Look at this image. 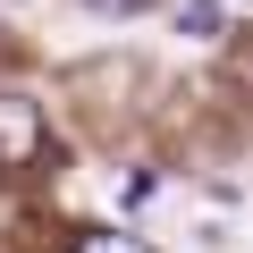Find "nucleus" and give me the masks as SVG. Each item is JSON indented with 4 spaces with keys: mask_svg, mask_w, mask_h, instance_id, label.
Listing matches in <instances>:
<instances>
[{
    "mask_svg": "<svg viewBox=\"0 0 253 253\" xmlns=\"http://www.w3.org/2000/svg\"><path fill=\"white\" fill-rule=\"evenodd\" d=\"M34 144H42V118H34V101L0 93V161H26Z\"/></svg>",
    "mask_w": 253,
    "mask_h": 253,
    "instance_id": "nucleus-1",
    "label": "nucleus"
},
{
    "mask_svg": "<svg viewBox=\"0 0 253 253\" xmlns=\"http://www.w3.org/2000/svg\"><path fill=\"white\" fill-rule=\"evenodd\" d=\"M177 34H219V0H177Z\"/></svg>",
    "mask_w": 253,
    "mask_h": 253,
    "instance_id": "nucleus-2",
    "label": "nucleus"
},
{
    "mask_svg": "<svg viewBox=\"0 0 253 253\" xmlns=\"http://www.w3.org/2000/svg\"><path fill=\"white\" fill-rule=\"evenodd\" d=\"M76 253H144V245L118 236V228H101V236H76Z\"/></svg>",
    "mask_w": 253,
    "mask_h": 253,
    "instance_id": "nucleus-3",
    "label": "nucleus"
},
{
    "mask_svg": "<svg viewBox=\"0 0 253 253\" xmlns=\"http://www.w3.org/2000/svg\"><path fill=\"white\" fill-rule=\"evenodd\" d=\"M152 186H161V177H152V169H135V177L118 186V203H126V211H144V203H152Z\"/></svg>",
    "mask_w": 253,
    "mask_h": 253,
    "instance_id": "nucleus-4",
    "label": "nucleus"
},
{
    "mask_svg": "<svg viewBox=\"0 0 253 253\" xmlns=\"http://www.w3.org/2000/svg\"><path fill=\"white\" fill-rule=\"evenodd\" d=\"M93 9H110V17H135V9H152V0H93Z\"/></svg>",
    "mask_w": 253,
    "mask_h": 253,
    "instance_id": "nucleus-5",
    "label": "nucleus"
}]
</instances>
